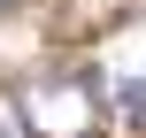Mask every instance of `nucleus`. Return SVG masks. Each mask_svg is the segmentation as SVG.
<instances>
[{"label":"nucleus","mask_w":146,"mask_h":138,"mask_svg":"<svg viewBox=\"0 0 146 138\" xmlns=\"http://www.w3.org/2000/svg\"><path fill=\"white\" fill-rule=\"evenodd\" d=\"M15 131H31V138H92L100 131L92 77H23L15 85Z\"/></svg>","instance_id":"f257e3e1"},{"label":"nucleus","mask_w":146,"mask_h":138,"mask_svg":"<svg viewBox=\"0 0 146 138\" xmlns=\"http://www.w3.org/2000/svg\"><path fill=\"white\" fill-rule=\"evenodd\" d=\"M0 8H8V0H0Z\"/></svg>","instance_id":"f03ea898"}]
</instances>
